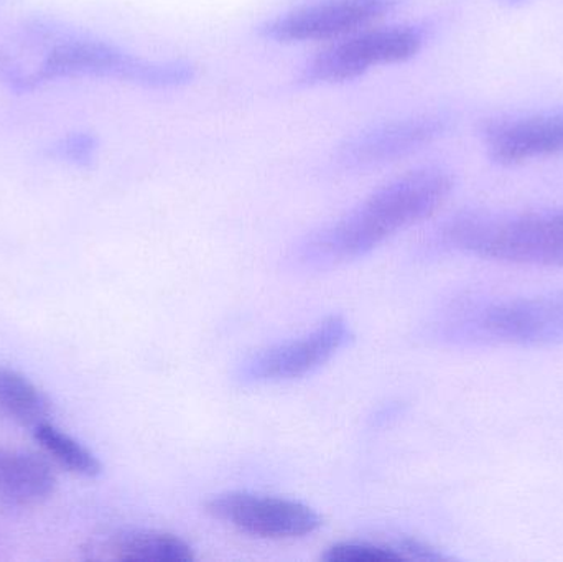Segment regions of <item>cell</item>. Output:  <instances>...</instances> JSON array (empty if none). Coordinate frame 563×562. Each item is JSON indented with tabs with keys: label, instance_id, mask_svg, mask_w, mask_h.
<instances>
[{
	"label": "cell",
	"instance_id": "3957f363",
	"mask_svg": "<svg viewBox=\"0 0 563 562\" xmlns=\"http://www.w3.org/2000/svg\"><path fill=\"white\" fill-rule=\"evenodd\" d=\"M430 335L463 349L563 345V290L509 300L465 297L439 313Z\"/></svg>",
	"mask_w": 563,
	"mask_h": 562
},
{
	"label": "cell",
	"instance_id": "8992f818",
	"mask_svg": "<svg viewBox=\"0 0 563 562\" xmlns=\"http://www.w3.org/2000/svg\"><path fill=\"white\" fill-rule=\"evenodd\" d=\"M400 3L402 0H313L266 20L260 35L279 45L336 42L376 25Z\"/></svg>",
	"mask_w": 563,
	"mask_h": 562
},
{
	"label": "cell",
	"instance_id": "6da1fadb",
	"mask_svg": "<svg viewBox=\"0 0 563 562\" xmlns=\"http://www.w3.org/2000/svg\"><path fill=\"white\" fill-rule=\"evenodd\" d=\"M455 178L442 167H422L393 178L333 223L295 246L291 263L327 269L373 253L400 231L432 217L452 195Z\"/></svg>",
	"mask_w": 563,
	"mask_h": 562
},
{
	"label": "cell",
	"instance_id": "4fadbf2b",
	"mask_svg": "<svg viewBox=\"0 0 563 562\" xmlns=\"http://www.w3.org/2000/svg\"><path fill=\"white\" fill-rule=\"evenodd\" d=\"M0 411L23 426L46 422L52 416L48 396L15 370L0 366Z\"/></svg>",
	"mask_w": 563,
	"mask_h": 562
},
{
	"label": "cell",
	"instance_id": "7c38bea8",
	"mask_svg": "<svg viewBox=\"0 0 563 562\" xmlns=\"http://www.w3.org/2000/svg\"><path fill=\"white\" fill-rule=\"evenodd\" d=\"M119 560L134 562H191L194 548L175 535L155 530H122L112 540Z\"/></svg>",
	"mask_w": 563,
	"mask_h": 562
},
{
	"label": "cell",
	"instance_id": "5b68a950",
	"mask_svg": "<svg viewBox=\"0 0 563 562\" xmlns=\"http://www.w3.org/2000/svg\"><path fill=\"white\" fill-rule=\"evenodd\" d=\"M427 30L416 23L371 25L331 42L301 68L305 86H334L354 81L377 66L397 65L419 55Z\"/></svg>",
	"mask_w": 563,
	"mask_h": 562
},
{
	"label": "cell",
	"instance_id": "e0dca14e",
	"mask_svg": "<svg viewBox=\"0 0 563 562\" xmlns=\"http://www.w3.org/2000/svg\"><path fill=\"white\" fill-rule=\"evenodd\" d=\"M402 558V561H427V562H443L452 561L449 554L442 553L437 548L430 547V544L423 543V541L416 540V538H399L390 544Z\"/></svg>",
	"mask_w": 563,
	"mask_h": 562
},
{
	"label": "cell",
	"instance_id": "2e32d148",
	"mask_svg": "<svg viewBox=\"0 0 563 562\" xmlns=\"http://www.w3.org/2000/svg\"><path fill=\"white\" fill-rule=\"evenodd\" d=\"M321 560L324 562H387L402 561V558L387 544L346 541V543H336L328 548Z\"/></svg>",
	"mask_w": 563,
	"mask_h": 562
},
{
	"label": "cell",
	"instance_id": "ac0fdd59",
	"mask_svg": "<svg viewBox=\"0 0 563 562\" xmlns=\"http://www.w3.org/2000/svg\"><path fill=\"white\" fill-rule=\"evenodd\" d=\"M499 3H505L508 7H519L522 3L528 2V0H498Z\"/></svg>",
	"mask_w": 563,
	"mask_h": 562
},
{
	"label": "cell",
	"instance_id": "5bb4252c",
	"mask_svg": "<svg viewBox=\"0 0 563 562\" xmlns=\"http://www.w3.org/2000/svg\"><path fill=\"white\" fill-rule=\"evenodd\" d=\"M33 438L56 464L71 474L95 478L104 471L101 461L88 448L49 421L33 428Z\"/></svg>",
	"mask_w": 563,
	"mask_h": 562
},
{
	"label": "cell",
	"instance_id": "52a82bcc",
	"mask_svg": "<svg viewBox=\"0 0 563 562\" xmlns=\"http://www.w3.org/2000/svg\"><path fill=\"white\" fill-rule=\"evenodd\" d=\"M353 340L350 323L341 316H330L307 335L285 340L257 350L243 360L234 372L240 385H271L294 382L320 370Z\"/></svg>",
	"mask_w": 563,
	"mask_h": 562
},
{
	"label": "cell",
	"instance_id": "30bf717a",
	"mask_svg": "<svg viewBox=\"0 0 563 562\" xmlns=\"http://www.w3.org/2000/svg\"><path fill=\"white\" fill-rule=\"evenodd\" d=\"M482 137L489 158L505 167L555 155L563 152V111L489 119L483 122Z\"/></svg>",
	"mask_w": 563,
	"mask_h": 562
},
{
	"label": "cell",
	"instance_id": "277c9868",
	"mask_svg": "<svg viewBox=\"0 0 563 562\" xmlns=\"http://www.w3.org/2000/svg\"><path fill=\"white\" fill-rule=\"evenodd\" d=\"M69 78H101L151 89H178L197 78V66L184 59H145L121 46L88 36H68L48 49L32 69L10 79L16 92Z\"/></svg>",
	"mask_w": 563,
	"mask_h": 562
},
{
	"label": "cell",
	"instance_id": "8fae6325",
	"mask_svg": "<svg viewBox=\"0 0 563 562\" xmlns=\"http://www.w3.org/2000/svg\"><path fill=\"white\" fill-rule=\"evenodd\" d=\"M58 478L43 455L0 448V497L15 505H36L55 494Z\"/></svg>",
	"mask_w": 563,
	"mask_h": 562
},
{
	"label": "cell",
	"instance_id": "9c48e42d",
	"mask_svg": "<svg viewBox=\"0 0 563 562\" xmlns=\"http://www.w3.org/2000/svg\"><path fill=\"white\" fill-rule=\"evenodd\" d=\"M207 511L243 533L271 540L308 537L323 525L320 514L301 502L253 492L214 495L207 502Z\"/></svg>",
	"mask_w": 563,
	"mask_h": 562
},
{
	"label": "cell",
	"instance_id": "ba28073f",
	"mask_svg": "<svg viewBox=\"0 0 563 562\" xmlns=\"http://www.w3.org/2000/svg\"><path fill=\"white\" fill-rule=\"evenodd\" d=\"M449 115L422 112L390 119L351 135L336 151V164L347 172L386 167L429 147L449 132Z\"/></svg>",
	"mask_w": 563,
	"mask_h": 562
},
{
	"label": "cell",
	"instance_id": "9a60e30c",
	"mask_svg": "<svg viewBox=\"0 0 563 562\" xmlns=\"http://www.w3.org/2000/svg\"><path fill=\"white\" fill-rule=\"evenodd\" d=\"M99 152V139L92 132H73L48 148V155L76 167H89Z\"/></svg>",
	"mask_w": 563,
	"mask_h": 562
},
{
	"label": "cell",
	"instance_id": "7a4b0ae2",
	"mask_svg": "<svg viewBox=\"0 0 563 562\" xmlns=\"http://www.w3.org/2000/svg\"><path fill=\"white\" fill-rule=\"evenodd\" d=\"M429 254L460 253L498 263L563 269V210H463L430 240Z\"/></svg>",
	"mask_w": 563,
	"mask_h": 562
}]
</instances>
